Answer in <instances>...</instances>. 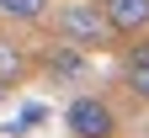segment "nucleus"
Listing matches in <instances>:
<instances>
[{
    "instance_id": "obj_6",
    "label": "nucleus",
    "mask_w": 149,
    "mask_h": 138,
    "mask_svg": "<svg viewBox=\"0 0 149 138\" xmlns=\"http://www.w3.org/2000/svg\"><path fill=\"white\" fill-rule=\"evenodd\" d=\"M27 74V53L16 48V43H6V37H0V85H16Z\"/></svg>"
},
{
    "instance_id": "obj_4",
    "label": "nucleus",
    "mask_w": 149,
    "mask_h": 138,
    "mask_svg": "<svg viewBox=\"0 0 149 138\" xmlns=\"http://www.w3.org/2000/svg\"><path fill=\"white\" fill-rule=\"evenodd\" d=\"M123 80H128V90L139 101H149V43H133L123 53Z\"/></svg>"
},
{
    "instance_id": "obj_8",
    "label": "nucleus",
    "mask_w": 149,
    "mask_h": 138,
    "mask_svg": "<svg viewBox=\"0 0 149 138\" xmlns=\"http://www.w3.org/2000/svg\"><path fill=\"white\" fill-rule=\"evenodd\" d=\"M43 117H48L43 106H27V112H22V122H16V128H32V122H43Z\"/></svg>"
},
{
    "instance_id": "obj_5",
    "label": "nucleus",
    "mask_w": 149,
    "mask_h": 138,
    "mask_svg": "<svg viewBox=\"0 0 149 138\" xmlns=\"http://www.w3.org/2000/svg\"><path fill=\"white\" fill-rule=\"evenodd\" d=\"M48 74H59V80H74V74H85V58H80V48L59 43V48L48 53Z\"/></svg>"
},
{
    "instance_id": "obj_1",
    "label": "nucleus",
    "mask_w": 149,
    "mask_h": 138,
    "mask_svg": "<svg viewBox=\"0 0 149 138\" xmlns=\"http://www.w3.org/2000/svg\"><path fill=\"white\" fill-rule=\"evenodd\" d=\"M53 27H59V37L69 48H112L117 43V32H112V21L101 16L96 0H64L53 11Z\"/></svg>"
},
{
    "instance_id": "obj_9",
    "label": "nucleus",
    "mask_w": 149,
    "mask_h": 138,
    "mask_svg": "<svg viewBox=\"0 0 149 138\" xmlns=\"http://www.w3.org/2000/svg\"><path fill=\"white\" fill-rule=\"evenodd\" d=\"M0 96H6V85H0Z\"/></svg>"
},
{
    "instance_id": "obj_7",
    "label": "nucleus",
    "mask_w": 149,
    "mask_h": 138,
    "mask_svg": "<svg viewBox=\"0 0 149 138\" xmlns=\"http://www.w3.org/2000/svg\"><path fill=\"white\" fill-rule=\"evenodd\" d=\"M0 16H6V21H43L48 0H0Z\"/></svg>"
},
{
    "instance_id": "obj_2",
    "label": "nucleus",
    "mask_w": 149,
    "mask_h": 138,
    "mask_svg": "<svg viewBox=\"0 0 149 138\" xmlns=\"http://www.w3.org/2000/svg\"><path fill=\"white\" fill-rule=\"evenodd\" d=\"M64 122H69L74 138H117V117H112V106L101 96H74Z\"/></svg>"
},
{
    "instance_id": "obj_3",
    "label": "nucleus",
    "mask_w": 149,
    "mask_h": 138,
    "mask_svg": "<svg viewBox=\"0 0 149 138\" xmlns=\"http://www.w3.org/2000/svg\"><path fill=\"white\" fill-rule=\"evenodd\" d=\"M101 16L112 21L117 37H133V32H149V0H96Z\"/></svg>"
}]
</instances>
